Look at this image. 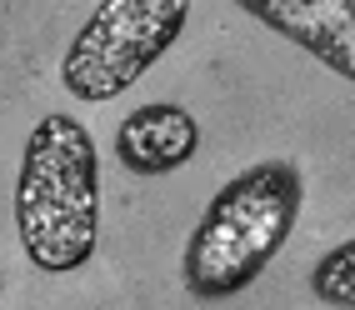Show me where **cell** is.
<instances>
[{"label":"cell","instance_id":"obj_3","mask_svg":"<svg viewBox=\"0 0 355 310\" xmlns=\"http://www.w3.org/2000/svg\"><path fill=\"white\" fill-rule=\"evenodd\" d=\"M191 26V0H101L60 55V85L85 105L121 101Z\"/></svg>","mask_w":355,"mask_h":310},{"label":"cell","instance_id":"obj_1","mask_svg":"<svg viewBox=\"0 0 355 310\" xmlns=\"http://www.w3.org/2000/svg\"><path fill=\"white\" fill-rule=\"evenodd\" d=\"M305 175L295 160H255L210 196L180 250V285L196 300H230L270 270L295 235Z\"/></svg>","mask_w":355,"mask_h":310},{"label":"cell","instance_id":"obj_6","mask_svg":"<svg viewBox=\"0 0 355 310\" xmlns=\"http://www.w3.org/2000/svg\"><path fill=\"white\" fill-rule=\"evenodd\" d=\"M311 291H315V300L336 305V310H355V235H350V241H340V246H330V250L315 260Z\"/></svg>","mask_w":355,"mask_h":310},{"label":"cell","instance_id":"obj_2","mask_svg":"<svg viewBox=\"0 0 355 310\" xmlns=\"http://www.w3.org/2000/svg\"><path fill=\"white\" fill-rule=\"evenodd\" d=\"M15 235L40 275H76L101 246V150L76 115H40L15 175Z\"/></svg>","mask_w":355,"mask_h":310},{"label":"cell","instance_id":"obj_4","mask_svg":"<svg viewBox=\"0 0 355 310\" xmlns=\"http://www.w3.org/2000/svg\"><path fill=\"white\" fill-rule=\"evenodd\" d=\"M270 35L355 85V0H235Z\"/></svg>","mask_w":355,"mask_h":310},{"label":"cell","instance_id":"obj_5","mask_svg":"<svg viewBox=\"0 0 355 310\" xmlns=\"http://www.w3.org/2000/svg\"><path fill=\"white\" fill-rule=\"evenodd\" d=\"M200 150V126L185 105L150 101L115 126V155L130 175H171Z\"/></svg>","mask_w":355,"mask_h":310}]
</instances>
